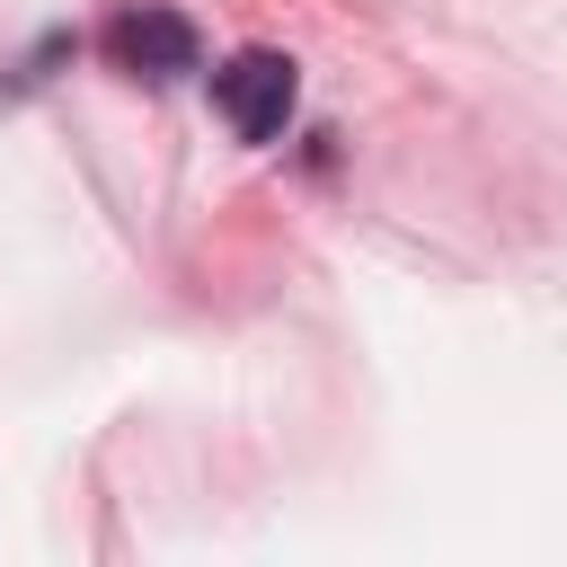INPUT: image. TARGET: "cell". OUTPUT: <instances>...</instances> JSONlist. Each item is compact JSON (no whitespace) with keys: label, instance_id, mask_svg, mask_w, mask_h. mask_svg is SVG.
Wrapping results in <instances>:
<instances>
[{"label":"cell","instance_id":"obj_2","mask_svg":"<svg viewBox=\"0 0 567 567\" xmlns=\"http://www.w3.org/2000/svg\"><path fill=\"white\" fill-rule=\"evenodd\" d=\"M106 53H115V71H133V80H177V71H195V27L177 18V9H159V0H142V9H115L106 18Z\"/></svg>","mask_w":567,"mask_h":567},{"label":"cell","instance_id":"obj_1","mask_svg":"<svg viewBox=\"0 0 567 567\" xmlns=\"http://www.w3.org/2000/svg\"><path fill=\"white\" fill-rule=\"evenodd\" d=\"M292 97H301V71L284 62V53H230L221 71H213V106H221V124L239 133V142H275L284 133V115H292Z\"/></svg>","mask_w":567,"mask_h":567}]
</instances>
